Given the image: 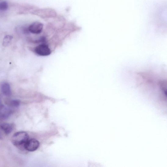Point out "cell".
I'll return each mask as SVG.
<instances>
[{
  "label": "cell",
  "mask_w": 167,
  "mask_h": 167,
  "mask_svg": "<svg viewBox=\"0 0 167 167\" xmlns=\"http://www.w3.org/2000/svg\"><path fill=\"white\" fill-rule=\"evenodd\" d=\"M39 145V141L34 138H32L28 140L24 146V148L28 151H34L38 148Z\"/></svg>",
  "instance_id": "2"
},
{
  "label": "cell",
  "mask_w": 167,
  "mask_h": 167,
  "mask_svg": "<svg viewBox=\"0 0 167 167\" xmlns=\"http://www.w3.org/2000/svg\"><path fill=\"white\" fill-rule=\"evenodd\" d=\"M43 25L42 23L36 22L33 23L28 28V31L33 34H39L42 31Z\"/></svg>",
  "instance_id": "4"
},
{
  "label": "cell",
  "mask_w": 167,
  "mask_h": 167,
  "mask_svg": "<svg viewBox=\"0 0 167 167\" xmlns=\"http://www.w3.org/2000/svg\"><path fill=\"white\" fill-rule=\"evenodd\" d=\"M0 128L6 135H9L13 130V124L9 123H3L0 125Z\"/></svg>",
  "instance_id": "7"
},
{
  "label": "cell",
  "mask_w": 167,
  "mask_h": 167,
  "mask_svg": "<svg viewBox=\"0 0 167 167\" xmlns=\"http://www.w3.org/2000/svg\"><path fill=\"white\" fill-rule=\"evenodd\" d=\"M12 111L8 107L0 105V119L6 120L11 115Z\"/></svg>",
  "instance_id": "5"
},
{
  "label": "cell",
  "mask_w": 167,
  "mask_h": 167,
  "mask_svg": "<svg viewBox=\"0 0 167 167\" xmlns=\"http://www.w3.org/2000/svg\"><path fill=\"white\" fill-rule=\"evenodd\" d=\"M1 90L2 94L6 96H10L12 93L10 85L7 82L3 83L1 86Z\"/></svg>",
  "instance_id": "6"
},
{
  "label": "cell",
  "mask_w": 167,
  "mask_h": 167,
  "mask_svg": "<svg viewBox=\"0 0 167 167\" xmlns=\"http://www.w3.org/2000/svg\"><path fill=\"white\" fill-rule=\"evenodd\" d=\"M8 8V4L6 1H3L0 3V10L5 11Z\"/></svg>",
  "instance_id": "10"
},
{
  "label": "cell",
  "mask_w": 167,
  "mask_h": 167,
  "mask_svg": "<svg viewBox=\"0 0 167 167\" xmlns=\"http://www.w3.org/2000/svg\"><path fill=\"white\" fill-rule=\"evenodd\" d=\"M36 53L38 55L45 56L51 54V51L47 45L42 44L37 46L35 49Z\"/></svg>",
  "instance_id": "3"
},
{
  "label": "cell",
  "mask_w": 167,
  "mask_h": 167,
  "mask_svg": "<svg viewBox=\"0 0 167 167\" xmlns=\"http://www.w3.org/2000/svg\"><path fill=\"white\" fill-rule=\"evenodd\" d=\"M13 38L10 35H7L4 37L3 40V45L4 46H8Z\"/></svg>",
  "instance_id": "9"
},
{
  "label": "cell",
  "mask_w": 167,
  "mask_h": 167,
  "mask_svg": "<svg viewBox=\"0 0 167 167\" xmlns=\"http://www.w3.org/2000/svg\"><path fill=\"white\" fill-rule=\"evenodd\" d=\"M2 136L1 134V133H0V140H2Z\"/></svg>",
  "instance_id": "11"
},
{
  "label": "cell",
  "mask_w": 167,
  "mask_h": 167,
  "mask_svg": "<svg viewBox=\"0 0 167 167\" xmlns=\"http://www.w3.org/2000/svg\"><path fill=\"white\" fill-rule=\"evenodd\" d=\"M8 104L11 107H17L20 105V102L17 100H10L8 101Z\"/></svg>",
  "instance_id": "8"
},
{
  "label": "cell",
  "mask_w": 167,
  "mask_h": 167,
  "mask_svg": "<svg viewBox=\"0 0 167 167\" xmlns=\"http://www.w3.org/2000/svg\"><path fill=\"white\" fill-rule=\"evenodd\" d=\"M29 139V136L27 133L24 131L17 132L12 137L11 141L13 144L17 147L24 146Z\"/></svg>",
  "instance_id": "1"
},
{
  "label": "cell",
  "mask_w": 167,
  "mask_h": 167,
  "mask_svg": "<svg viewBox=\"0 0 167 167\" xmlns=\"http://www.w3.org/2000/svg\"><path fill=\"white\" fill-rule=\"evenodd\" d=\"M1 98H0V104H1Z\"/></svg>",
  "instance_id": "12"
}]
</instances>
